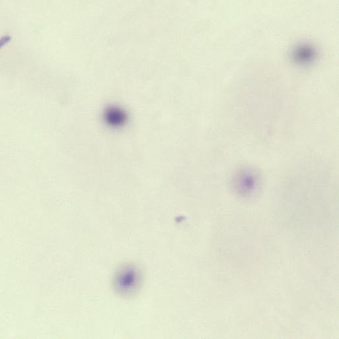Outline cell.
<instances>
[{"label":"cell","instance_id":"6da1fadb","mask_svg":"<svg viewBox=\"0 0 339 339\" xmlns=\"http://www.w3.org/2000/svg\"><path fill=\"white\" fill-rule=\"evenodd\" d=\"M141 282L140 271L132 265H126L117 271L114 277L115 290L122 296L134 295Z\"/></svg>","mask_w":339,"mask_h":339},{"label":"cell","instance_id":"7a4b0ae2","mask_svg":"<svg viewBox=\"0 0 339 339\" xmlns=\"http://www.w3.org/2000/svg\"><path fill=\"white\" fill-rule=\"evenodd\" d=\"M107 122L112 126H118L124 124L126 121V114L122 110L117 108H111L105 113Z\"/></svg>","mask_w":339,"mask_h":339},{"label":"cell","instance_id":"3957f363","mask_svg":"<svg viewBox=\"0 0 339 339\" xmlns=\"http://www.w3.org/2000/svg\"><path fill=\"white\" fill-rule=\"evenodd\" d=\"M246 175V176H243V174H241L239 178L238 177L235 185L237 190L242 193L252 192L255 185V180L254 181L253 178L248 177V174Z\"/></svg>","mask_w":339,"mask_h":339}]
</instances>
